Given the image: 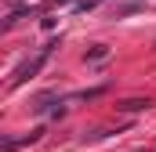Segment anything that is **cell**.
<instances>
[{
    "mask_svg": "<svg viewBox=\"0 0 156 152\" xmlns=\"http://www.w3.org/2000/svg\"><path fill=\"white\" fill-rule=\"evenodd\" d=\"M105 54H109V47H105V43H98V47H91V51H87V58H91V62H98V58H105Z\"/></svg>",
    "mask_w": 156,
    "mask_h": 152,
    "instance_id": "obj_3",
    "label": "cell"
},
{
    "mask_svg": "<svg viewBox=\"0 0 156 152\" xmlns=\"http://www.w3.org/2000/svg\"><path fill=\"white\" fill-rule=\"evenodd\" d=\"M51 47H55V43H47V47L40 51V54L33 58V62H26V65H18V73H15V83H22V80H29V76H37V73H40V65H44V62L51 58Z\"/></svg>",
    "mask_w": 156,
    "mask_h": 152,
    "instance_id": "obj_1",
    "label": "cell"
},
{
    "mask_svg": "<svg viewBox=\"0 0 156 152\" xmlns=\"http://www.w3.org/2000/svg\"><path fill=\"white\" fill-rule=\"evenodd\" d=\"M134 11H142V4H120V7H116V18H123V15H134Z\"/></svg>",
    "mask_w": 156,
    "mask_h": 152,
    "instance_id": "obj_4",
    "label": "cell"
},
{
    "mask_svg": "<svg viewBox=\"0 0 156 152\" xmlns=\"http://www.w3.org/2000/svg\"><path fill=\"white\" fill-rule=\"evenodd\" d=\"M149 109V98H131V102H120V112H142Z\"/></svg>",
    "mask_w": 156,
    "mask_h": 152,
    "instance_id": "obj_2",
    "label": "cell"
}]
</instances>
